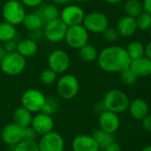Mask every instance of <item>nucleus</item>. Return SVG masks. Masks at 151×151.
Segmentation results:
<instances>
[{"label": "nucleus", "mask_w": 151, "mask_h": 151, "mask_svg": "<svg viewBox=\"0 0 151 151\" xmlns=\"http://www.w3.org/2000/svg\"><path fill=\"white\" fill-rule=\"evenodd\" d=\"M17 31L14 25L6 22H0V42L1 43H6L14 40Z\"/></svg>", "instance_id": "24"}, {"label": "nucleus", "mask_w": 151, "mask_h": 151, "mask_svg": "<svg viewBox=\"0 0 151 151\" xmlns=\"http://www.w3.org/2000/svg\"><path fill=\"white\" fill-rule=\"evenodd\" d=\"M96 60L99 67L109 73H119L129 68L131 63L126 49L118 45H109L102 49Z\"/></svg>", "instance_id": "1"}, {"label": "nucleus", "mask_w": 151, "mask_h": 151, "mask_svg": "<svg viewBox=\"0 0 151 151\" xmlns=\"http://www.w3.org/2000/svg\"><path fill=\"white\" fill-rule=\"evenodd\" d=\"M104 1L109 3V4H111V5H116V4H118V3L122 2L123 0H104Z\"/></svg>", "instance_id": "44"}, {"label": "nucleus", "mask_w": 151, "mask_h": 151, "mask_svg": "<svg viewBox=\"0 0 151 151\" xmlns=\"http://www.w3.org/2000/svg\"><path fill=\"white\" fill-rule=\"evenodd\" d=\"M37 14L41 17L44 22V25L46 22H49L60 17V10L58 9L55 4H50V5H46L43 6L37 12Z\"/></svg>", "instance_id": "23"}, {"label": "nucleus", "mask_w": 151, "mask_h": 151, "mask_svg": "<svg viewBox=\"0 0 151 151\" xmlns=\"http://www.w3.org/2000/svg\"><path fill=\"white\" fill-rule=\"evenodd\" d=\"M148 30H149V36H150V37H151V27L149 28V29H148Z\"/></svg>", "instance_id": "47"}, {"label": "nucleus", "mask_w": 151, "mask_h": 151, "mask_svg": "<svg viewBox=\"0 0 151 151\" xmlns=\"http://www.w3.org/2000/svg\"><path fill=\"white\" fill-rule=\"evenodd\" d=\"M67 29L68 26L57 18L44 25V36L51 43H59L64 40Z\"/></svg>", "instance_id": "8"}, {"label": "nucleus", "mask_w": 151, "mask_h": 151, "mask_svg": "<svg viewBox=\"0 0 151 151\" xmlns=\"http://www.w3.org/2000/svg\"><path fill=\"white\" fill-rule=\"evenodd\" d=\"M41 139L38 142L40 151H63L65 147V142L63 137L53 130L41 135Z\"/></svg>", "instance_id": "11"}, {"label": "nucleus", "mask_w": 151, "mask_h": 151, "mask_svg": "<svg viewBox=\"0 0 151 151\" xmlns=\"http://www.w3.org/2000/svg\"><path fill=\"white\" fill-rule=\"evenodd\" d=\"M2 15L5 22L18 26L26 15L25 6L19 0H8L2 7Z\"/></svg>", "instance_id": "5"}, {"label": "nucleus", "mask_w": 151, "mask_h": 151, "mask_svg": "<svg viewBox=\"0 0 151 151\" xmlns=\"http://www.w3.org/2000/svg\"><path fill=\"white\" fill-rule=\"evenodd\" d=\"M142 11L143 7L140 0H127L124 4V12L130 17L136 18Z\"/></svg>", "instance_id": "28"}, {"label": "nucleus", "mask_w": 151, "mask_h": 151, "mask_svg": "<svg viewBox=\"0 0 151 151\" xmlns=\"http://www.w3.org/2000/svg\"><path fill=\"white\" fill-rule=\"evenodd\" d=\"M120 74V79L121 81L127 86H132L133 84H135V82L137 81V76L131 70L130 68H127L124 70H122L121 72H119Z\"/></svg>", "instance_id": "33"}, {"label": "nucleus", "mask_w": 151, "mask_h": 151, "mask_svg": "<svg viewBox=\"0 0 151 151\" xmlns=\"http://www.w3.org/2000/svg\"><path fill=\"white\" fill-rule=\"evenodd\" d=\"M127 54L131 60L145 56V46L139 41L131 42L126 48Z\"/></svg>", "instance_id": "27"}, {"label": "nucleus", "mask_w": 151, "mask_h": 151, "mask_svg": "<svg viewBox=\"0 0 151 151\" xmlns=\"http://www.w3.org/2000/svg\"><path fill=\"white\" fill-rule=\"evenodd\" d=\"M73 151H100V147L92 135L79 134L72 140Z\"/></svg>", "instance_id": "16"}, {"label": "nucleus", "mask_w": 151, "mask_h": 151, "mask_svg": "<svg viewBox=\"0 0 151 151\" xmlns=\"http://www.w3.org/2000/svg\"><path fill=\"white\" fill-rule=\"evenodd\" d=\"M14 151H40L38 143L36 140L22 139L19 143L14 146Z\"/></svg>", "instance_id": "30"}, {"label": "nucleus", "mask_w": 151, "mask_h": 151, "mask_svg": "<svg viewBox=\"0 0 151 151\" xmlns=\"http://www.w3.org/2000/svg\"><path fill=\"white\" fill-rule=\"evenodd\" d=\"M48 68L57 75L64 74L69 68L70 59L67 52L62 49L53 50L48 56Z\"/></svg>", "instance_id": "9"}, {"label": "nucleus", "mask_w": 151, "mask_h": 151, "mask_svg": "<svg viewBox=\"0 0 151 151\" xmlns=\"http://www.w3.org/2000/svg\"><path fill=\"white\" fill-rule=\"evenodd\" d=\"M55 5H68L71 0H51Z\"/></svg>", "instance_id": "42"}, {"label": "nucleus", "mask_w": 151, "mask_h": 151, "mask_svg": "<svg viewBox=\"0 0 151 151\" xmlns=\"http://www.w3.org/2000/svg\"><path fill=\"white\" fill-rule=\"evenodd\" d=\"M129 68L137 76L144 78L151 75V60L146 56L131 60Z\"/></svg>", "instance_id": "18"}, {"label": "nucleus", "mask_w": 151, "mask_h": 151, "mask_svg": "<svg viewBox=\"0 0 151 151\" xmlns=\"http://www.w3.org/2000/svg\"><path fill=\"white\" fill-rule=\"evenodd\" d=\"M6 54V52L4 48V46H0V64H1L2 59L4 58V56Z\"/></svg>", "instance_id": "43"}, {"label": "nucleus", "mask_w": 151, "mask_h": 151, "mask_svg": "<svg viewBox=\"0 0 151 151\" xmlns=\"http://www.w3.org/2000/svg\"><path fill=\"white\" fill-rule=\"evenodd\" d=\"M33 129L37 134L44 135L53 130L54 122L52 116L45 114L43 112H37L36 116L32 117L31 124Z\"/></svg>", "instance_id": "13"}, {"label": "nucleus", "mask_w": 151, "mask_h": 151, "mask_svg": "<svg viewBox=\"0 0 151 151\" xmlns=\"http://www.w3.org/2000/svg\"><path fill=\"white\" fill-rule=\"evenodd\" d=\"M22 24H23L24 28L29 32L39 30L44 26V22L37 13L26 14Z\"/></svg>", "instance_id": "22"}, {"label": "nucleus", "mask_w": 151, "mask_h": 151, "mask_svg": "<svg viewBox=\"0 0 151 151\" xmlns=\"http://www.w3.org/2000/svg\"><path fill=\"white\" fill-rule=\"evenodd\" d=\"M75 1L77 3H86L88 1V0H75Z\"/></svg>", "instance_id": "46"}, {"label": "nucleus", "mask_w": 151, "mask_h": 151, "mask_svg": "<svg viewBox=\"0 0 151 151\" xmlns=\"http://www.w3.org/2000/svg\"><path fill=\"white\" fill-rule=\"evenodd\" d=\"M86 16L83 8L78 5H68L60 12V19L68 27L82 24Z\"/></svg>", "instance_id": "12"}, {"label": "nucleus", "mask_w": 151, "mask_h": 151, "mask_svg": "<svg viewBox=\"0 0 151 151\" xmlns=\"http://www.w3.org/2000/svg\"><path fill=\"white\" fill-rule=\"evenodd\" d=\"M141 151H151V145L145 147L144 148H142V149H141Z\"/></svg>", "instance_id": "45"}, {"label": "nucleus", "mask_w": 151, "mask_h": 151, "mask_svg": "<svg viewBox=\"0 0 151 151\" xmlns=\"http://www.w3.org/2000/svg\"><path fill=\"white\" fill-rule=\"evenodd\" d=\"M64 40L69 47L78 50L83 45L88 43L89 32L83 24L68 26Z\"/></svg>", "instance_id": "6"}, {"label": "nucleus", "mask_w": 151, "mask_h": 151, "mask_svg": "<svg viewBox=\"0 0 151 151\" xmlns=\"http://www.w3.org/2000/svg\"><path fill=\"white\" fill-rule=\"evenodd\" d=\"M80 84L77 77L71 74H64L58 79L56 90L63 100H71L78 95Z\"/></svg>", "instance_id": "4"}, {"label": "nucleus", "mask_w": 151, "mask_h": 151, "mask_svg": "<svg viewBox=\"0 0 151 151\" xmlns=\"http://www.w3.org/2000/svg\"><path fill=\"white\" fill-rule=\"evenodd\" d=\"M4 48L6 50V52H15L16 48H17V43L14 42V40L8 41L6 43H5Z\"/></svg>", "instance_id": "39"}, {"label": "nucleus", "mask_w": 151, "mask_h": 151, "mask_svg": "<svg viewBox=\"0 0 151 151\" xmlns=\"http://www.w3.org/2000/svg\"><path fill=\"white\" fill-rule=\"evenodd\" d=\"M32 117V113L22 106L17 108L13 113V122L22 128L29 126Z\"/></svg>", "instance_id": "21"}, {"label": "nucleus", "mask_w": 151, "mask_h": 151, "mask_svg": "<svg viewBox=\"0 0 151 151\" xmlns=\"http://www.w3.org/2000/svg\"><path fill=\"white\" fill-rule=\"evenodd\" d=\"M142 7H143V11L151 14V0H143Z\"/></svg>", "instance_id": "40"}, {"label": "nucleus", "mask_w": 151, "mask_h": 151, "mask_svg": "<svg viewBox=\"0 0 151 151\" xmlns=\"http://www.w3.org/2000/svg\"><path fill=\"white\" fill-rule=\"evenodd\" d=\"M79 50V56L82 59V60L86 62H93L97 60L98 58V52L97 49L90 44H86L83 45Z\"/></svg>", "instance_id": "26"}, {"label": "nucleus", "mask_w": 151, "mask_h": 151, "mask_svg": "<svg viewBox=\"0 0 151 151\" xmlns=\"http://www.w3.org/2000/svg\"><path fill=\"white\" fill-rule=\"evenodd\" d=\"M92 136L96 141V143L98 144V146L100 147V148H104L107 145H109L110 142L115 140L113 133L108 132L101 128L95 130L93 132Z\"/></svg>", "instance_id": "25"}, {"label": "nucleus", "mask_w": 151, "mask_h": 151, "mask_svg": "<svg viewBox=\"0 0 151 151\" xmlns=\"http://www.w3.org/2000/svg\"><path fill=\"white\" fill-rule=\"evenodd\" d=\"M116 30L119 36L124 37H130L133 36L138 29L135 18L130 17L128 15L121 17L116 24Z\"/></svg>", "instance_id": "17"}, {"label": "nucleus", "mask_w": 151, "mask_h": 151, "mask_svg": "<svg viewBox=\"0 0 151 151\" xmlns=\"http://www.w3.org/2000/svg\"><path fill=\"white\" fill-rule=\"evenodd\" d=\"M1 138L5 144L15 146L22 139V128L14 122L6 124L1 132Z\"/></svg>", "instance_id": "15"}, {"label": "nucleus", "mask_w": 151, "mask_h": 151, "mask_svg": "<svg viewBox=\"0 0 151 151\" xmlns=\"http://www.w3.org/2000/svg\"><path fill=\"white\" fill-rule=\"evenodd\" d=\"M38 134L33 129L31 125L22 128V139L28 140H36V138Z\"/></svg>", "instance_id": "35"}, {"label": "nucleus", "mask_w": 151, "mask_h": 151, "mask_svg": "<svg viewBox=\"0 0 151 151\" xmlns=\"http://www.w3.org/2000/svg\"><path fill=\"white\" fill-rule=\"evenodd\" d=\"M39 79L44 85H52L57 80V74L51 68H45L41 71Z\"/></svg>", "instance_id": "32"}, {"label": "nucleus", "mask_w": 151, "mask_h": 151, "mask_svg": "<svg viewBox=\"0 0 151 151\" xmlns=\"http://www.w3.org/2000/svg\"><path fill=\"white\" fill-rule=\"evenodd\" d=\"M82 24L88 32L99 34L102 33L109 27V19L102 13L93 12L86 14Z\"/></svg>", "instance_id": "10"}, {"label": "nucleus", "mask_w": 151, "mask_h": 151, "mask_svg": "<svg viewBox=\"0 0 151 151\" xmlns=\"http://www.w3.org/2000/svg\"><path fill=\"white\" fill-rule=\"evenodd\" d=\"M145 56L151 60V41H149L145 46Z\"/></svg>", "instance_id": "41"}, {"label": "nucleus", "mask_w": 151, "mask_h": 151, "mask_svg": "<svg viewBox=\"0 0 151 151\" xmlns=\"http://www.w3.org/2000/svg\"><path fill=\"white\" fill-rule=\"evenodd\" d=\"M45 96L37 89H28L22 95V105L31 113L40 112L45 101Z\"/></svg>", "instance_id": "7"}, {"label": "nucleus", "mask_w": 151, "mask_h": 151, "mask_svg": "<svg viewBox=\"0 0 151 151\" xmlns=\"http://www.w3.org/2000/svg\"><path fill=\"white\" fill-rule=\"evenodd\" d=\"M99 125L101 129L114 134L120 126L118 115L109 110H103L99 116Z\"/></svg>", "instance_id": "14"}, {"label": "nucleus", "mask_w": 151, "mask_h": 151, "mask_svg": "<svg viewBox=\"0 0 151 151\" xmlns=\"http://www.w3.org/2000/svg\"><path fill=\"white\" fill-rule=\"evenodd\" d=\"M21 2L27 7L35 8L39 6L44 2V0H21Z\"/></svg>", "instance_id": "36"}, {"label": "nucleus", "mask_w": 151, "mask_h": 151, "mask_svg": "<svg viewBox=\"0 0 151 151\" xmlns=\"http://www.w3.org/2000/svg\"><path fill=\"white\" fill-rule=\"evenodd\" d=\"M141 125L144 130L147 132H151V115H147L145 116L141 120Z\"/></svg>", "instance_id": "37"}, {"label": "nucleus", "mask_w": 151, "mask_h": 151, "mask_svg": "<svg viewBox=\"0 0 151 151\" xmlns=\"http://www.w3.org/2000/svg\"><path fill=\"white\" fill-rule=\"evenodd\" d=\"M58 108H59V102L54 97H46L45 104L40 112L52 116L57 111Z\"/></svg>", "instance_id": "31"}, {"label": "nucleus", "mask_w": 151, "mask_h": 151, "mask_svg": "<svg viewBox=\"0 0 151 151\" xmlns=\"http://www.w3.org/2000/svg\"><path fill=\"white\" fill-rule=\"evenodd\" d=\"M130 104L127 94L119 89H112L109 91L103 98L102 105L106 110L119 114L128 109Z\"/></svg>", "instance_id": "2"}, {"label": "nucleus", "mask_w": 151, "mask_h": 151, "mask_svg": "<svg viewBox=\"0 0 151 151\" xmlns=\"http://www.w3.org/2000/svg\"><path fill=\"white\" fill-rule=\"evenodd\" d=\"M128 109L130 115L135 120H141L148 114V105L142 99H135L130 102Z\"/></svg>", "instance_id": "20"}, {"label": "nucleus", "mask_w": 151, "mask_h": 151, "mask_svg": "<svg viewBox=\"0 0 151 151\" xmlns=\"http://www.w3.org/2000/svg\"><path fill=\"white\" fill-rule=\"evenodd\" d=\"M27 65L26 58L21 55L18 52H6V54L2 59L0 68L2 72L10 77L21 75Z\"/></svg>", "instance_id": "3"}, {"label": "nucleus", "mask_w": 151, "mask_h": 151, "mask_svg": "<svg viewBox=\"0 0 151 151\" xmlns=\"http://www.w3.org/2000/svg\"><path fill=\"white\" fill-rule=\"evenodd\" d=\"M37 48L38 47L36 40L30 37H27L20 40L17 43L16 52H18L24 58H30L37 53Z\"/></svg>", "instance_id": "19"}, {"label": "nucleus", "mask_w": 151, "mask_h": 151, "mask_svg": "<svg viewBox=\"0 0 151 151\" xmlns=\"http://www.w3.org/2000/svg\"><path fill=\"white\" fill-rule=\"evenodd\" d=\"M102 35H103V38L107 41V42H109V43H114L116 42L118 37H119V34L116 30V29L115 28H111V27H108L103 32H102Z\"/></svg>", "instance_id": "34"}, {"label": "nucleus", "mask_w": 151, "mask_h": 151, "mask_svg": "<svg viewBox=\"0 0 151 151\" xmlns=\"http://www.w3.org/2000/svg\"><path fill=\"white\" fill-rule=\"evenodd\" d=\"M136 24L138 29L141 31H146L148 30L149 28L151 27V14L142 11L136 18Z\"/></svg>", "instance_id": "29"}, {"label": "nucleus", "mask_w": 151, "mask_h": 151, "mask_svg": "<svg viewBox=\"0 0 151 151\" xmlns=\"http://www.w3.org/2000/svg\"><path fill=\"white\" fill-rule=\"evenodd\" d=\"M102 149H103V151H121V147L117 142H116L114 140V141L110 142L109 145H107Z\"/></svg>", "instance_id": "38"}]
</instances>
